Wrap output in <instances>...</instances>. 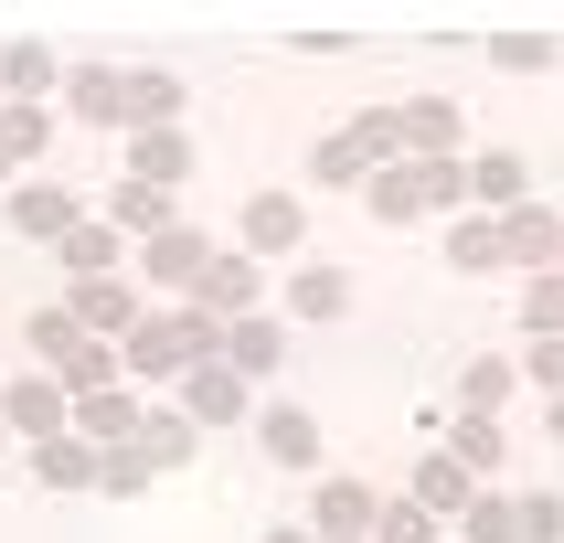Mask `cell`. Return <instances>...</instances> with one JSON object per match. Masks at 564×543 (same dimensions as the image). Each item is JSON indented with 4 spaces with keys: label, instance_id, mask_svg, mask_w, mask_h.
<instances>
[{
    "label": "cell",
    "instance_id": "1",
    "mask_svg": "<svg viewBox=\"0 0 564 543\" xmlns=\"http://www.w3.org/2000/svg\"><path fill=\"white\" fill-rule=\"evenodd\" d=\"M394 139H405V128H394V107H373V118L330 128L310 171H319V182H362V171H383V160H394Z\"/></svg>",
    "mask_w": 564,
    "mask_h": 543
},
{
    "label": "cell",
    "instance_id": "2",
    "mask_svg": "<svg viewBox=\"0 0 564 543\" xmlns=\"http://www.w3.org/2000/svg\"><path fill=\"white\" fill-rule=\"evenodd\" d=\"M64 319H75V330L128 341V330H139V287H128V278H75V287H64Z\"/></svg>",
    "mask_w": 564,
    "mask_h": 543
},
{
    "label": "cell",
    "instance_id": "3",
    "mask_svg": "<svg viewBox=\"0 0 564 543\" xmlns=\"http://www.w3.org/2000/svg\"><path fill=\"white\" fill-rule=\"evenodd\" d=\"M235 235H246V256H299V235H310V203H299V192H256Z\"/></svg>",
    "mask_w": 564,
    "mask_h": 543
},
{
    "label": "cell",
    "instance_id": "4",
    "mask_svg": "<svg viewBox=\"0 0 564 543\" xmlns=\"http://www.w3.org/2000/svg\"><path fill=\"white\" fill-rule=\"evenodd\" d=\"M501 267H564V214H554V203H511Z\"/></svg>",
    "mask_w": 564,
    "mask_h": 543
},
{
    "label": "cell",
    "instance_id": "5",
    "mask_svg": "<svg viewBox=\"0 0 564 543\" xmlns=\"http://www.w3.org/2000/svg\"><path fill=\"white\" fill-rule=\"evenodd\" d=\"M75 192H54V182H11V235H32V246H64L75 235Z\"/></svg>",
    "mask_w": 564,
    "mask_h": 543
},
{
    "label": "cell",
    "instance_id": "6",
    "mask_svg": "<svg viewBox=\"0 0 564 543\" xmlns=\"http://www.w3.org/2000/svg\"><path fill=\"white\" fill-rule=\"evenodd\" d=\"M0 426H22V437L54 447V426H64V383H54V373H11V383H0Z\"/></svg>",
    "mask_w": 564,
    "mask_h": 543
},
{
    "label": "cell",
    "instance_id": "7",
    "mask_svg": "<svg viewBox=\"0 0 564 543\" xmlns=\"http://www.w3.org/2000/svg\"><path fill=\"white\" fill-rule=\"evenodd\" d=\"M182 415L192 426H235V415H246V373H235V362H192L182 373Z\"/></svg>",
    "mask_w": 564,
    "mask_h": 543
},
{
    "label": "cell",
    "instance_id": "8",
    "mask_svg": "<svg viewBox=\"0 0 564 543\" xmlns=\"http://www.w3.org/2000/svg\"><path fill=\"white\" fill-rule=\"evenodd\" d=\"M256 447L278 469H319V415L310 405H256Z\"/></svg>",
    "mask_w": 564,
    "mask_h": 543
},
{
    "label": "cell",
    "instance_id": "9",
    "mask_svg": "<svg viewBox=\"0 0 564 543\" xmlns=\"http://www.w3.org/2000/svg\"><path fill=\"white\" fill-rule=\"evenodd\" d=\"M373 490H362V479H319V533L330 543H373Z\"/></svg>",
    "mask_w": 564,
    "mask_h": 543
},
{
    "label": "cell",
    "instance_id": "10",
    "mask_svg": "<svg viewBox=\"0 0 564 543\" xmlns=\"http://www.w3.org/2000/svg\"><path fill=\"white\" fill-rule=\"evenodd\" d=\"M192 309H235V319H256V256H214V267L192 278Z\"/></svg>",
    "mask_w": 564,
    "mask_h": 543
},
{
    "label": "cell",
    "instance_id": "11",
    "mask_svg": "<svg viewBox=\"0 0 564 543\" xmlns=\"http://www.w3.org/2000/svg\"><path fill=\"white\" fill-rule=\"evenodd\" d=\"M394 128L415 139V160H458V107H447V96H415V107H394Z\"/></svg>",
    "mask_w": 564,
    "mask_h": 543
},
{
    "label": "cell",
    "instance_id": "12",
    "mask_svg": "<svg viewBox=\"0 0 564 543\" xmlns=\"http://www.w3.org/2000/svg\"><path fill=\"white\" fill-rule=\"evenodd\" d=\"M341 309H351L341 267H299V278H288V319H341Z\"/></svg>",
    "mask_w": 564,
    "mask_h": 543
},
{
    "label": "cell",
    "instance_id": "13",
    "mask_svg": "<svg viewBox=\"0 0 564 543\" xmlns=\"http://www.w3.org/2000/svg\"><path fill=\"white\" fill-rule=\"evenodd\" d=\"M75 437L86 447H128L139 437V405H128V394H86V405H75Z\"/></svg>",
    "mask_w": 564,
    "mask_h": 543
},
{
    "label": "cell",
    "instance_id": "14",
    "mask_svg": "<svg viewBox=\"0 0 564 543\" xmlns=\"http://www.w3.org/2000/svg\"><path fill=\"white\" fill-rule=\"evenodd\" d=\"M128 171H139V182H182V171H192V139H182V128H150V139H139V150H128Z\"/></svg>",
    "mask_w": 564,
    "mask_h": 543
},
{
    "label": "cell",
    "instance_id": "15",
    "mask_svg": "<svg viewBox=\"0 0 564 543\" xmlns=\"http://www.w3.org/2000/svg\"><path fill=\"white\" fill-rule=\"evenodd\" d=\"M0 86H11V96H43V86H54V43H32V32H22V43H0Z\"/></svg>",
    "mask_w": 564,
    "mask_h": 543
},
{
    "label": "cell",
    "instance_id": "16",
    "mask_svg": "<svg viewBox=\"0 0 564 543\" xmlns=\"http://www.w3.org/2000/svg\"><path fill=\"white\" fill-rule=\"evenodd\" d=\"M203 267H214V246H203V235H182V224H171V235L150 246V278H171V287H192Z\"/></svg>",
    "mask_w": 564,
    "mask_h": 543
},
{
    "label": "cell",
    "instance_id": "17",
    "mask_svg": "<svg viewBox=\"0 0 564 543\" xmlns=\"http://www.w3.org/2000/svg\"><path fill=\"white\" fill-rule=\"evenodd\" d=\"M415 501H426V511H469V501H479V479L458 469V458H426V469H415Z\"/></svg>",
    "mask_w": 564,
    "mask_h": 543
},
{
    "label": "cell",
    "instance_id": "18",
    "mask_svg": "<svg viewBox=\"0 0 564 543\" xmlns=\"http://www.w3.org/2000/svg\"><path fill=\"white\" fill-rule=\"evenodd\" d=\"M511 383H522V362H501V351H490V362H469V373H458V405H469V415H490Z\"/></svg>",
    "mask_w": 564,
    "mask_h": 543
},
{
    "label": "cell",
    "instance_id": "19",
    "mask_svg": "<svg viewBox=\"0 0 564 543\" xmlns=\"http://www.w3.org/2000/svg\"><path fill=\"white\" fill-rule=\"evenodd\" d=\"M224 362H235V373H267V362H278V319H235V330H224Z\"/></svg>",
    "mask_w": 564,
    "mask_h": 543
},
{
    "label": "cell",
    "instance_id": "20",
    "mask_svg": "<svg viewBox=\"0 0 564 543\" xmlns=\"http://www.w3.org/2000/svg\"><path fill=\"white\" fill-rule=\"evenodd\" d=\"M426 203H437V192H426V160H415V171H383V182H373V214H394V224L426 214Z\"/></svg>",
    "mask_w": 564,
    "mask_h": 543
},
{
    "label": "cell",
    "instance_id": "21",
    "mask_svg": "<svg viewBox=\"0 0 564 543\" xmlns=\"http://www.w3.org/2000/svg\"><path fill=\"white\" fill-rule=\"evenodd\" d=\"M43 139H54V118H43V107H0V160H11V171H22Z\"/></svg>",
    "mask_w": 564,
    "mask_h": 543
},
{
    "label": "cell",
    "instance_id": "22",
    "mask_svg": "<svg viewBox=\"0 0 564 543\" xmlns=\"http://www.w3.org/2000/svg\"><path fill=\"white\" fill-rule=\"evenodd\" d=\"M490 64L501 75H543L554 64V32H490Z\"/></svg>",
    "mask_w": 564,
    "mask_h": 543
},
{
    "label": "cell",
    "instance_id": "23",
    "mask_svg": "<svg viewBox=\"0 0 564 543\" xmlns=\"http://www.w3.org/2000/svg\"><path fill=\"white\" fill-rule=\"evenodd\" d=\"M192 437H203L192 415H139V437H128V447H139V458H150V469H160V458H182Z\"/></svg>",
    "mask_w": 564,
    "mask_h": 543
},
{
    "label": "cell",
    "instance_id": "24",
    "mask_svg": "<svg viewBox=\"0 0 564 543\" xmlns=\"http://www.w3.org/2000/svg\"><path fill=\"white\" fill-rule=\"evenodd\" d=\"M107 256H118V224H75V235H64V267H75V278H107Z\"/></svg>",
    "mask_w": 564,
    "mask_h": 543
},
{
    "label": "cell",
    "instance_id": "25",
    "mask_svg": "<svg viewBox=\"0 0 564 543\" xmlns=\"http://www.w3.org/2000/svg\"><path fill=\"white\" fill-rule=\"evenodd\" d=\"M171 107H182L171 75H128V86H118V118H171Z\"/></svg>",
    "mask_w": 564,
    "mask_h": 543
},
{
    "label": "cell",
    "instance_id": "26",
    "mask_svg": "<svg viewBox=\"0 0 564 543\" xmlns=\"http://www.w3.org/2000/svg\"><path fill=\"white\" fill-rule=\"evenodd\" d=\"M469 543H522V501H490V490H479L469 501Z\"/></svg>",
    "mask_w": 564,
    "mask_h": 543
},
{
    "label": "cell",
    "instance_id": "27",
    "mask_svg": "<svg viewBox=\"0 0 564 543\" xmlns=\"http://www.w3.org/2000/svg\"><path fill=\"white\" fill-rule=\"evenodd\" d=\"M522 319H533V341H564V278H533V287H522Z\"/></svg>",
    "mask_w": 564,
    "mask_h": 543
},
{
    "label": "cell",
    "instance_id": "28",
    "mask_svg": "<svg viewBox=\"0 0 564 543\" xmlns=\"http://www.w3.org/2000/svg\"><path fill=\"white\" fill-rule=\"evenodd\" d=\"M447 267H501V224H458V235H447Z\"/></svg>",
    "mask_w": 564,
    "mask_h": 543
},
{
    "label": "cell",
    "instance_id": "29",
    "mask_svg": "<svg viewBox=\"0 0 564 543\" xmlns=\"http://www.w3.org/2000/svg\"><path fill=\"white\" fill-rule=\"evenodd\" d=\"M118 224H139V235H171V192L128 182V192H118Z\"/></svg>",
    "mask_w": 564,
    "mask_h": 543
},
{
    "label": "cell",
    "instance_id": "30",
    "mask_svg": "<svg viewBox=\"0 0 564 543\" xmlns=\"http://www.w3.org/2000/svg\"><path fill=\"white\" fill-rule=\"evenodd\" d=\"M373 543H437V511H426V501H394L373 522Z\"/></svg>",
    "mask_w": 564,
    "mask_h": 543
},
{
    "label": "cell",
    "instance_id": "31",
    "mask_svg": "<svg viewBox=\"0 0 564 543\" xmlns=\"http://www.w3.org/2000/svg\"><path fill=\"white\" fill-rule=\"evenodd\" d=\"M118 64H86V75H75V107H86V118H118Z\"/></svg>",
    "mask_w": 564,
    "mask_h": 543
},
{
    "label": "cell",
    "instance_id": "32",
    "mask_svg": "<svg viewBox=\"0 0 564 543\" xmlns=\"http://www.w3.org/2000/svg\"><path fill=\"white\" fill-rule=\"evenodd\" d=\"M490 458H501V426H490V415H458V469H490Z\"/></svg>",
    "mask_w": 564,
    "mask_h": 543
},
{
    "label": "cell",
    "instance_id": "33",
    "mask_svg": "<svg viewBox=\"0 0 564 543\" xmlns=\"http://www.w3.org/2000/svg\"><path fill=\"white\" fill-rule=\"evenodd\" d=\"M96 469H107V458H96L86 437H54V447H43V479H96Z\"/></svg>",
    "mask_w": 564,
    "mask_h": 543
},
{
    "label": "cell",
    "instance_id": "34",
    "mask_svg": "<svg viewBox=\"0 0 564 543\" xmlns=\"http://www.w3.org/2000/svg\"><path fill=\"white\" fill-rule=\"evenodd\" d=\"M469 182L490 192V203H511V192H522V160H511V150H490V160H479V171H469Z\"/></svg>",
    "mask_w": 564,
    "mask_h": 543
},
{
    "label": "cell",
    "instance_id": "35",
    "mask_svg": "<svg viewBox=\"0 0 564 543\" xmlns=\"http://www.w3.org/2000/svg\"><path fill=\"white\" fill-rule=\"evenodd\" d=\"M522 543H564V501L543 490V501H522Z\"/></svg>",
    "mask_w": 564,
    "mask_h": 543
},
{
    "label": "cell",
    "instance_id": "36",
    "mask_svg": "<svg viewBox=\"0 0 564 543\" xmlns=\"http://www.w3.org/2000/svg\"><path fill=\"white\" fill-rule=\"evenodd\" d=\"M96 479H107V490H118V501H128V490L150 479V458H139V447H107V469H96Z\"/></svg>",
    "mask_w": 564,
    "mask_h": 543
},
{
    "label": "cell",
    "instance_id": "37",
    "mask_svg": "<svg viewBox=\"0 0 564 543\" xmlns=\"http://www.w3.org/2000/svg\"><path fill=\"white\" fill-rule=\"evenodd\" d=\"M75 341H86V330H75V319H64V309H43V319H32V351H54V362H64V351H75Z\"/></svg>",
    "mask_w": 564,
    "mask_h": 543
},
{
    "label": "cell",
    "instance_id": "38",
    "mask_svg": "<svg viewBox=\"0 0 564 543\" xmlns=\"http://www.w3.org/2000/svg\"><path fill=\"white\" fill-rule=\"evenodd\" d=\"M522 373H533V383H554V394H564V341H533V351H522Z\"/></svg>",
    "mask_w": 564,
    "mask_h": 543
},
{
    "label": "cell",
    "instance_id": "39",
    "mask_svg": "<svg viewBox=\"0 0 564 543\" xmlns=\"http://www.w3.org/2000/svg\"><path fill=\"white\" fill-rule=\"evenodd\" d=\"M267 543H319V533H288V522H278V533H267Z\"/></svg>",
    "mask_w": 564,
    "mask_h": 543
},
{
    "label": "cell",
    "instance_id": "40",
    "mask_svg": "<svg viewBox=\"0 0 564 543\" xmlns=\"http://www.w3.org/2000/svg\"><path fill=\"white\" fill-rule=\"evenodd\" d=\"M543 415H554V437H564V394H554V405H543Z\"/></svg>",
    "mask_w": 564,
    "mask_h": 543
},
{
    "label": "cell",
    "instance_id": "41",
    "mask_svg": "<svg viewBox=\"0 0 564 543\" xmlns=\"http://www.w3.org/2000/svg\"><path fill=\"white\" fill-rule=\"evenodd\" d=\"M0 182H11V160H0Z\"/></svg>",
    "mask_w": 564,
    "mask_h": 543
}]
</instances>
